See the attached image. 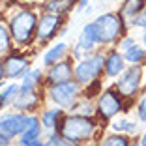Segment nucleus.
<instances>
[{"label":"nucleus","mask_w":146,"mask_h":146,"mask_svg":"<svg viewBox=\"0 0 146 146\" xmlns=\"http://www.w3.org/2000/svg\"><path fill=\"white\" fill-rule=\"evenodd\" d=\"M8 28L11 39L19 47L30 45L36 39V28H38V13L32 8H19L9 15Z\"/></svg>","instance_id":"nucleus-1"},{"label":"nucleus","mask_w":146,"mask_h":146,"mask_svg":"<svg viewBox=\"0 0 146 146\" xmlns=\"http://www.w3.org/2000/svg\"><path fill=\"white\" fill-rule=\"evenodd\" d=\"M98 124L92 116H81V114H66L60 118V124L56 127V131L62 135L64 139L81 144V142L90 141L96 135Z\"/></svg>","instance_id":"nucleus-2"},{"label":"nucleus","mask_w":146,"mask_h":146,"mask_svg":"<svg viewBox=\"0 0 146 146\" xmlns=\"http://www.w3.org/2000/svg\"><path fill=\"white\" fill-rule=\"evenodd\" d=\"M105 69V54L103 52H90V54L82 56L73 68V79L81 86H86L90 82L98 81L103 75Z\"/></svg>","instance_id":"nucleus-3"},{"label":"nucleus","mask_w":146,"mask_h":146,"mask_svg":"<svg viewBox=\"0 0 146 146\" xmlns=\"http://www.w3.org/2000/svg\"><path fill=\"white\" fill-rule=\"evenodd\" d=\"M124 21L120 11H107L94 19L99 34V45H112L124 36Z\"/></svg>","instance_id":"nucleus-4"},{"label":"nucleus","mask_w":146,"mask_h":146,"mask_svg":"<svg viewBox=\"0 0 146 146\" xmlns=\"http://www.w3.org/2000/svg\"><path fill=\"white\" fill-rule=\"evenodd\" d=\"M82 86L79 84L75 79L71 81H64V82H56V84H49V98L56 107L69 111L73 105L77 103V99L81 98Z\"/></svg>","instance_id":"nucleus-5"},{"label":"nucleus","mask_w":146,"mask_h":146,"mask_svg":"<svg viewBox=\"0 0 146 146\" xmlns=\"http://www.w3.org/2000/svg\"><path fill=\"white\" fill-rule=\"evenodd\" d=\"M142 82V66L141 64H129L124 71L118 75L114 88L122 98H135Z\"/></svg>","instance_id":"nucleus-6"},{"label":"nucleus","mask_w":146,"mask_h":146,"mask_svg":"<svg viewBox=\"0 0 146 146\" xmlns=\"http://www.w3.org/2000/svg\"><path fill=\"white\" fill-rule=\"evenodd\" d=\"M122 111H124V98L118 94L116 88H107L99 92L98 101H96V112L99 114V118L111 120Z\"/></svg>","instance_id":"nucleus-7"},{"label":"nucleus","mask_w":146,"mask_h":146,"mask_svg":"<svg viewBox=\"0 0 146 146\" xmlns=\"http://www.w3.org/2000/svg\"><path fill=\"white\" fill-rule=\"evenodd\" d=\"M64 25V15H56V13L43 11L38 17V28H36V41L38 43H49L54 39Z\"/></svg>","instance_id":"nucleus-8"},{"label":"nucleus","mask_w":146,"mask_h":146,"mask_svg":"<svg viewBox=\"0 0 146 146\" xmlns=\"http://www.w3.org/2000/svg\"><path fill=\"white\" fill-rule=\"evenodd\" d=\"M99 45V34H98V26H96V23H86L84 26H82V32L81 36H79L77 39V45H75V49H73V58H77V60H81L82 56L90 54V52H94V49Z\"/></svg>","instance_id":"nucleus-9"},{"label":"nucleus","mask_w":146,"mask_h":146,"mask_svg":"<svg viewBox=\"0 0 146 146\" xmlns=\"http://www.w3.org/2000/svg\"><path fill=\"white\" fill-rule=\"evenodd\" d=\"M26 118L28 114L21 111L15 112H4L0 116V135L11 141L13 137H21V133L26 127Z\"/></svg>","instance_id":"nucleus-10"},{"label":"nucleus","mask_w":146,"mask_h":146,"mask_svg":"<svg viewBox=\"0 0 146 146\" xmlns=\"http://www.w3.org/2000/svg\"><path fill=\"white\" fill-rule=\"evenodd\" d=\"M45 82L47 84H56V82H64L73 79V64L69 58H62L56 64L49 66L47 73H45Z\"/></svg>","instance_id":"nucleus-11"},{"label":"nucleus","mask_w":146,"mask_h":146,"mask_svg":"<svg viewBox=\"0 0 146 146\" xmlns=\"http://www.w3.org/2000/svg\"><path fill=\"white\" fill-rule=\"evenodd\" d=\"M4 64V75L8 79H17V77H23V73L26 71V69L30 68V62H28V58H26L25 54H19V52H13V54L6 56V60L2 62Z\"/></svg>","instance_id":"nucleus-12"},{"label":"nucleus","mask_w":146,"mask_h":146,"mask_svg":"<svg viewBox=\"0 0 146 146\" xmlns=\"http://www.w3.org/2000/svg\"><path fill=\"white\" fill-rule=\"evenodd\" d=\"M39 103V96H38V90L36 88H23L19 90L17 98L13 99L11 107L17 109V111L25 112V111H32V109H36Z\"/></svg>","instance_id":"nucleus-13"},{"label":"nucleus","mask_w":146,"mask_h":146,"mask_svg":"<svg viewBox=\"0 0 146 146\" xmlns=\"http://www.w3.org/2000/svg\"><path fill=\"white\" fill-rule=\"evenodd\" d=\"M125 69V60L120 51H111L105 54V75L109 79H116Z\"/></svg>","instance_id":"nucleus-14"},{"label":"nucleus","mask_w":146,"mask_h":146,"mask_svg":"<svg viewBox=\"0 0 146 146\" xmlns=\"http://www.w3.org/2000/svg\"><path fill=\"white\" fill-rule=\"evenodd\" d=\"M66 54H68V45H66L64 41H60V43H54L52 47H49L47 51L43 52V56H41V62H43V66H45V68H49V66L56 64L58 60L66 58Z\"/></svg>","instance_id":"nucleus-15"},{"label":"nucleus","mask_w":146,"mask_h":146,"mask_svg":"<svg viewBox=\"0 0 146 146\" xmlns=\"http://www.w3.org/2000/svg\"><path fill=\"white\" fill-rule=\"evenodd\" d=\"M64 116V109L60 107H54V109H45L39 116V120H41V125L43 129H47V131H52V129L58 127L60 124V118Z\"/></svg>","instance_id":"nucleus-16"},{"label":"nucleus","mask_w":146,"mask_h":146,"mask_svg":"<svg viewBox=\"0 0 146 146\" xmlns=\"http://www.w3.org/2000/svg\"><path fill=\"white\" fill-rule=\"evenodd\" d=\"M77 4V0H45L43 2V11L56 13V15H66Z\"/></svg>","instance_id":"nucleus-17"},{"label":"nucleus","mask_w":146,"mask_h":146,"mask_svg":"<svg viewBox=\"0 0 146 146\" xmlns=\"http://www.w3.org/2000/svg\"><path fill=\"white\" fill-rule=\"evenodd\" d=\"M41 133H43V125L39 116L30 114L26 118V127L21 133V139H41Z\"/></svg>","instance_id":"nucleus-18"},{"label":"nucleus","mask_w":146,"mask_h":146,"mask_svg":"<svg viewBox=\"0 0 146 146\" xmlns=\"http://www.w3.org/2000/svg\"><path fill=\"white\" fill-rule=\"evenodd\" d=\"M146 8V0H124L120 6V15L124 19H133Z\"/></svg>","instance_id":"nucleus-19"},{"label":"nucleus","mask_w":146,"mask_h":146,"mask_svg":"<svg viewBox=\"0 0 146 146\" xmlns=\"http://www.w3.org/2000/svg\"><path fill=\"white\" fill-rule=\"evenodd\" d=\"M41 81H43V71L41 69L39 68H28L23 73L21 86L23 88H38Z\"/></svg>","instance_id":"nucleus-20"},{"label":"nucleus","mask_w":146,"mask_h":146,"mask_svg":"<svg viewBox=\"0 0 146 146\" xmlns=\"http://www.w3.org/2000/svg\"><path fill=\"white\" fill-rule=\"evenodd\" d=\"M19 90H21V84H15V82H11V84L4 86L2 90H0V109L2 107H8V105L13 103V99L17 98Z\"/></svg>","instance_id":"nucleus-21"},{"label":"nucleus","mask_w":146,"mask_h":146,"mask_svg":"<svg viewBox=\"0 0 146 146\" xmlns=\"http://www.w3.org/2000/svg\"><path fill=\"white\" fill-rule=\"evenodd\" d=\"M122 54H124V60L127 62V64H142V62L146 60V49L139 47V45L129 47L127 51H124Z\"/></svg>","instance_id":"nucleus-22"},{"label":"nucleus","mask_w":146,"mask_h":146,"mask_svg":"<svg viewBox=\"0 0 146 146\" xmlns=\"http://www.w3.org/2000/svg\"><path fill=\"white\" fill-rule=\"evenodd\" d=\"M69 111H71L73 114H81V116H94L96 107L90 103L88 98H82V99H77V103L73 105Z\"/></svg>","instance_id":"nucleus-23"},{"label":"nucleus","mask_w":146,"mask_h":146,"mask_svg":"<svg viewBox=\"0 0 146 146\" xmlns=\"http://www.w3.org/2000/svg\"><path fill=\"white\" fill-rule=\"evenodd\" d=\"M111 127L116 133H127V135H133L135 131H137V124H133V122L127 120V118H118V120H114Z\"/></svg>","instance_id":"nucleus-24"},{"label":"nucleus","mask_w":146,"mask_h":146,"mask_svg":"<svg viewBox=\"0 0 146 146\" xmlns=\"http://www.w3.org/2000/svg\"><path fill=\"white\" fill-rule=\"evenodd\" d=\"M11 34H9V28L0 23V54H8L11 51Z\"/></svg>","instance_id":"nucleus-25"},{"label":"nucleus","mask_w":146,"mask_h":146,"mask_svg":"<svg viewBox=\"0 0 146 146\" xmlns=\"http://www.w3.org/2000/svg\"><path fill=\"white\" fill-rule=\"evenodd\" d=\"M99 146H131V141L124 133H114V135H107L99 142Z\"/></svg>","instance_id":"nucleus-26"},{"label":"nucleus","mask_w":146,"mask_h":146,"mask_svg":"<svg viewBox=\"0 0 146 146\" xmlns=\"http://www.w3.org/2000/svg\"><path fill=\"white\" fill-rule=\"evenodd\" d=\"M49 141L52 142L54 146H79V144H75V142H71V141H68V139H64L56 129H52V131H49Z\"/></svg>","instance_id":"nucleus-27"},{"label":"nucleus","mask_w":146,"mask_h":146,"mask_svg":"<svg viewBox=\"0 0 146 146\" xmlns=\"http://www.w3.org/2000/svg\"><path fill=\"white\" fill-rule=\"evenodd\" d=\"M129 25L139 26V28H142V30H144V28H146V8L142 9L141 13H137V15H135V17L129 21Z\"/></svg>","instance_id":"nucleus-28"},{"label":"nucleus","mask_w":146,"mask_h":146,"mask_svg":"<svg viewBox=\"0 0 146 146\" xmlns=\"http://www.w3.org/2000/svg\"><path fill=\"white\" fill-rule=\"evenodd\" d=\"M133 45H135L133 36H124L122 39H118V49H120V52L127 51V49H129V47H133Z\"/></svg>","instance_id":"nucleus-29"},{"label":"nucleus","mask_w":146,"mask_h":146,"mask_svg":"<svg viewBox=\"0 0 146 146\" xmlns=\"http://www.w3.org/2000/svg\"><path fill=\"white\" fill-rule=\"evenodd\" d=\"M43 141L41 139H19L17 146H41Z\"/></svg>","instance_id":"nucleus-30"},{"label":"nucleus","mask_w":146,"mask_h":146,"mask_svg":"<svg viewBox=\"0 0 146 146\" xmlns=\"http://www.w3.org/2000/svg\"><path fill=\"white\" fill-rule=\"evenodd\" d=\"M137 116L141 122H146V105H144V99H141V103L137 107Z\"/></svg>","instance_id":"nucleus-31"},{"label":"nucleus","mask_w":146,"mask_h":146,"mask_svg":"<svg viewBox=\"0 0 146 146\" xmlns=\"http://www.w3.org/2000/svg\"><path fill=\"white\" fill-rule=\"evenodd\" d=\"M88 2H90V0H77V4H75V8H77L79 11H81V9H84L86 6H88Z\"/></svg>","instance_id":"nucleus-32"},{"label":"nucleus","mask_w":146,"mask_h":146,"mask_svg":"<svg viewBox=\"0 0 146 146\" xmlns=\"http://www.w3.org/2000/svg\"><path fill=\"white\" fill-rule=\"evenodd\" d=\"M0 146H9V139H6V137L0 135Z\"/></svg>","instance_id":"nucleus-33"},{"label":"nucleus","mask_w":146,"mask_h":146,"mask_svg":"<svg viewBox=\"0 0 146 146\" xmlns=\"http://www.w3.org/2000/svg\"><path fill=\"white\" fill-rule=\"evenodd\" d=\"M139 144H141V146H146V131L142 133V137L139 139Z\"/></svg>","instance_id":"nucleus-34"},{"label":"nucleus","mask_w":146,"mask_h":146,"mask_svg":"<svg viewBox=\"0 0 146 146\" xmlns=\"http://www.w3.org/2000/svg\"><path fill=\"white\" fill-rule=\"evenodd\" d=\"M4 64H2V60H0V81H4Z\"/></svg>","instance_id":"nucleus-35"},{"label":"nucleus","mask_w":146,"mask_h":146,"mask_svg":"<svg viewBox=\"0 0 146 146\" xmlns=\"http://www.w3.org/2000/svg\"><path fill=\"white\" fill-rule=\"evenodd\" d=\"M13 2H17V4H30V2H38V0H13Z\"/></svg>","instance_id":"nucleus-36"},{"label":"nucleus","mask_w":146,"mask_h":146,"mask_svg":"<svg viewBox=\"0 0 146 146\" xmlns=\"http://www.w3.org/2000/svg\"><path fill=\"white\" fill-rule=\"evenodd\" d=\"M142 45L146 47V28H144V32H142Z\"/></svg>","instance_id":"nucleus-37"},{"label":"nucleus","mask_w":146,"mask_h":146,"mask_svg":"<svg viewBox=\"0 0 146 146\" xmlns=\"http://www.w3.org/2000/svg\"><path fill=\"white\" fill-rule=\"evenodd\" d=\"M41 146H54V144H52V142L51 141H47V142H43V144Z\"/></svg>","instance_id":"nucleus-38"},{"label":"nucleus","mask_w":146,"mask_h":146,"mask_svg":"<svg viewBox=\"0 0 146 146\" xmlns=\"http://www.w3.org/2000/svg\"><path fill=\"white\" fill-rule=\"evenodd\" d=\"M2 8H4V0H0V11H2Z\"/></svg>","instance_id":"nucleus-39"},{"label":"nucleus","mask_w":146,"mask_h":146,"mask_svg":"<svg viewBox=\"0 0 146 146\" xmlns=\"http://www.w3.org/2000/svg\"><path fill=\"white\" fill-rule=\"evenodd\" d=\"M144 105H146V98H144Z\"/></svg>","instance_id":"nucleus-40"}]
</instances>
